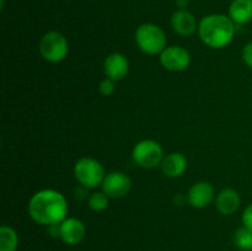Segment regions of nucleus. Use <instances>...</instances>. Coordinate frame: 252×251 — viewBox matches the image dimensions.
Masks as SVG:
<instances>
[{
    "label": "nucleus",
    "instance_id": "obj_1",
    "mask_svg": "<svg viewBox=\"0 0 252 251\" xmlns=\"http://www.w3.org/2000/svg\"><path fill=\"white\" fill-rule=\"evenodd\" d=\"M68 202L63 193L52 188L36 192L29 202L30 217L42 225L61 224L68 218Z\"/></svg>",
    "mask_w": 252,
    "mask_h": 251
},
{
    "label": "nucleus",
    "instance_id": "obj_2",
    "mask_svg": "<svg viewBox=\"0 0 252 251\" xmlns=\"http://www.w3.org/2000/svg\"><path fill=\"white\" fill-rule=\"evenodd\" d=\"M235 24L223 14L207 15L199 21L198 34L207 47L220 49L229 46L235 36Z\"/></svg>",
    "mask_w": 252,
    "mask_h": 251
},
{
    "label": "nucleus",
    "instance_id": "obj_3",
    "mask_svg": "<svg viewBox=\"0 0 252 251\" xmlns=\"http://www.w3.org/2000/svg\"><path fill=\"white\" fill-rule=\"evenodd\" d=\"M135 42L142 52L149 56H158L166 48L167 38L161 27L155 24H142L135 31Z\"/></svg>",
    "mask_w": 252,
    "mask_h": 251
},
{
    "label": "nucleus",
    "instance_id": "obj_4",
    "mask_svg": "<svg viewBox=\"0 0 252 251\" xmlns=\"http://www.w3.org/2000/svg\"><path fill=\"white\" fill-rule=\"evenodd\" d=\"M74 176L81 186L96 188L105 180V169L98 160L94 157H81L74 165Z\"/></svg>",
    "mask_w": 252,
    "mask_h": 251
},
{
    "label": "nucleus",
    "instance_id": "obj_5",
    "mask_svg": "<svg viewBox=\"0 0 252 251\" xmlns=\"http://www.w3.org/2000/svg\"><path fill=\"white\" fill-rule=\"evenodd\" d=\"M39 53L49 63H59L68 56L69 43L59 31H48L42 36L38 44Z\"/></svg>",
    "mask_w": 252,
    "mask_h": 251
},
{
    "label": "nucleus",
    "instance_id": "obj_6",
    "mask_svg": "<svg viewBox=\"0 0 252 251\" xmlns=\"http://www.w3.org/2000/svg\"><path fill=\"white\" fill-rule=\"evenodd\" d=\"M132 157L138 166L143 169H154L161 165L164 160V150L155 140L144 139L134 145Z\"/></svg>",
    "mask_w": 252,
    "mask_h": 251
},
{
    "label": "nucleus",
    "instance_id": "obj_7",
    "mask_svg": "<svg viewBox=\"0 0 252 251\" xmlns=\"http://www.w3.org/2000/svg\"><path fill=\"white\" fill-rule=\"evenodd\" d=\"M160 63L169 71H182L189 68L191 54L181 46H170L160 54Z\"/></svg>",
    "mask_w": 252,
    "mask_h": 251
},
{
    "label": "nucleus",
    "instance_id": "obj_8",
    "mask_svg": "<svg viewBox=\"0 0 252 251\" xmlns=\"http://www.w3.org/2000/svg\"><path fill=\"white\" fill-rule=\"evenodd\" d=\"M101 187L110 198H122L130 191L132 181H130V177L125 172L112 171L110 174H106Z\"/></svg>",
    "mask_w": 252,
    "mask_h": 251
},
{
    "label": "nucleus",
    "instance_id": "obj_9",
    "mask_svg": "<svg viewBox=\"0 0 252 251\" xmlns=\"http://www.w3.org/2000/svg\"><path fill=\"white\" fill-rule=\"evenodd\" d=\"M86 234L85 224L78 218L69 217L59 224V238L66 245H78L84 240Z\"/></svg>",
    "mask_w": 252,
    "mask_h": 251
},
{
    "label": "nucleus",
    "instance_id": "obj_10",
    "mask_svg": "<svg viewBox=\"0 0 252 251\" xmlns=\"http://www.w3.org/2000/svg\"><path fill=\"white\" fill-rule=\"evenodd\" d=\"M103 71L106 78H110L115 81L122 80L129 71V62L125 54L118 52L111 53L103 62Z\"/></svg>",
    "mask_w": 252,
    "mask_h": 251
},
{
    "label": "nucleus",
    "instance_id": "obj_11",
    "mask_svg": "<svg viewBox=\"0 0 252 251\" xmlns=\"http://www.w3.org/2000/svg\"><path fill=\"white\" fill-rule=\"evenodd\" d=\"M189 203L193 208L201 209L204 207L209 206L214 199V188L209 182L199 181L196 182L189 188V194H187Z\"/></svg>",
    "mask_w": 252,
    "mask_h": 251
},
{
    "label": "nucleus",
    "instance_id": "obj_12",
    "mask_svg": "<svg viewBox=\"0 0 252 251\" xmlns=\"http://www.w3.org/2000/svg\"><path fill=\"white\" fill-rule=\"evenodd\" d=\"M172 30L182 37L191 36L198 29L196 17L187 10H176L171 16Z\"/></svg>",
    "mask_w": 252,
    "mask_h": 251
},
{
    "label": "nucleus",
    "instance_id": "obj_13",
    "mask_svg": "<svg viewBox=\"0 0 252 251\" xmlns=\"http://www.w3.org/2000/svg\"><path fill=\"white\" fill-rule=\"evenodd\" d=\"M241 199L238 191L234 188H224L218 193L216 199L217 209L224 216H231L236 213L240 207Z\"/></svg>",
    "mask_w": 252,
    "mask_h": 251
},
{
    "label": "nucleus",
    "instance_id": "obj_14",
    "mask_svg": "<svg viewBox=\"0 0 252 251\" xmlns=\"http://www.w3.org/2000/svg\"><path fill=\"white\" fill-rule=\"evenodd\" d=\"M187 162L186 157L182 153H170L169 155L164 157V160L161 162V170L167 177H180L185 174L187 170Z\"/></svg>",
    "mask_w": 252,
    "mask_h": 251
},
{
    "label": "nucleus",
    "instance_id": "obj_15",
    "mask_svg": "<svg viewBox=\"0 0 252 251\" xmlns=\"http://www.w3.org/2000/svg\"><path fill=\"white\" fill-rule=\"evenodd\" d=\"M229 17L235 25H245L252 20V0H233Z\"/></svg>",
    "mask_w": 252,
    "mask_h": 251
},
{
    "label": "nucleus",
    "instance_id": "obj_16",
    "mask_svg": "<svg viewBox=\"0 0 252 251\" xmlns=\"http://www.w3.org/2000/svg\"><path fill=\"white\" fill-rule=\"evenodd\" d=\"M19 246V236L15 229L9 225L0 228V251H16Z\"/></svg>",
    "mask_w": 252,
    "mask_h": 251
},
{
    "label": "nucleus",
    "instance_id": "obj_17",
    "mask_svg": "<svg viewBox=\"0 0 252 251\" xmlns=\"http://www.w3.org/2000/svg\"><path fill=\"white\" fill-rule=\"evenodd\" d=\"M234 244L241 251H252V230L241 226L234 234Z\"/></svg>",
    "mask_w": 252,
    "mask_h": 251
},
{
    "label": "nucleus",
    "instance_id": "obj_18",
    "mask_svg": "<svg viewBox=\"0 0 252 251\" xmlns=\"http://www.w3.org/2000/svg\"><path fill=\"white\" fill-rule=\"evenodd\" d=\"M110 204V197L105 193L103 191L94 192L90 197H89V207L93 209L94 212H103Z\"/></svg>",
    "mask_w": 252,
    "mask_h": 251
},
{
    "label": "nucleus",
    "instance_id": "obj_19",
    "mask_svg": "<svg viewBox=\"0 0 252 251\" xmlns=\"http://www.w3.org/2000/svg\"><path fill=\"white\" fill-rule=\"evenodd\" d=\"M98 90L103 96H111L116 90L115 80L110 78H105L103 80H101L100 85H98Z\"/></svg>",
    "mask_w": 252,
    "mask_h": 251
},
{
    "label": "nucleus",
    "instance_id": "obj_20",
    "mask_svg": "<svg viewBox=\"0 0 252 251\" xmlns=\"http://www.w3.org/2000/svg\"><path fill=\"white\" fill-rule=\"evenodd\" d=\"M241 57H243V61L249 68L252 69V41L246 43L244 46L243 52H241Z\"/></svg>",
    "mask_w": 252,
    "mask_h": 251
},
{
    "label": "nucleus",
    "instance_id": "obj_21",
    "mask_svg": "<svg viewBox=\"0 0 252 251\" xmlns=\"http://www.w3.org/2000/svg\"><path fill=\"white\" fill-rule=\"evenodd\" d=\"M241 220H243L244 226H246V228L251 229L252 230V203L249 204V206L245 208V211L243 212Z\"/></svg>",
    "mask_w": 252,
    "mask_h": 251
},
{
    "label": "nucleus",
    "instance_id": "obj_22",
    "mask_svg": "<svg viewBox=\"0 0 252 251\" xmlns=\"http://www.w3.org/2000/svg\"><path fill=\"white\" fill-rule=\"evenodd\" d=\"M176 5L179 10H186V7L189 5V0H176Z\"/></svg>",
    "mask_w": 252,
    "mask_h": 251
}]
</instances>
